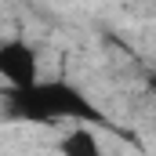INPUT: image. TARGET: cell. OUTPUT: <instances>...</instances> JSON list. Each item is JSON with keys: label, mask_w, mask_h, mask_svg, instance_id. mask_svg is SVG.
Returning <instances> with one entry per match:
<instances>
[{"label": "cell", "mask_w": 156, "mask_h": 156, "mask_svg": "<svg viewBox=\"0 0 156 156\" xmlns=\"http://www.w3.org/2000/svg\"><path fill=\"white\" fill-rule=\"evenodd\" d=\"M7 113L18 120H37V123H47L58 116H94V109L66 83H37L29 91H11Z\"/></svg>", "instance_id": "cell-1"}, {"label": "cell", "mask_w": 156, "mask_h": 156, "mask_svg": "<svg viewBox=\"0 0 156 156\" xmlns=\"http://www.w3.org/2000/svg\"><path fill=\"white\" fill-rule=\"evenodd\" d=\"M149 87H153V91H156V73H153V76H149Z\"/></svg>", "instance_id": "cell-4"}, {"label": "cell", "mask_w": 156, "mask_h": 156, "mask_svg": "<svg viewBox=\"0 0 156 156\" xmlns=\"http://www.w3.org/2000/svg\"><path fill=\"white\" fill-rule=\"evenodd\" d=\"M0 76L7 80L15 91L37 87V55H33V47L22 44V40L0 44Z\"/></svg>", "instance_id": "cell-2"}, {"label": "cell", "mask_w": 156, "mask_h": 156, "mask_svg": "<svg viewBox=\"0 0 156 156\" xmlns=\"http://www.w3.org/2000/svg\"><path fill=\"white\" fill-rule=\"evenodd\" d=\"M62 156H102V145L87 127H80L62 138Z\"/></svg>", "instance_id": "cell-3"}]
</instances>
